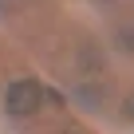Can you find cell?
Segmentation results:
<instances>
[{"label": "cell", "instance_id": "6da1fadb", "mask_svg": "<svg viewBox=\"0 0 134 134\" xmlns=\"http://www.w3.org/2000/svg\"><path fill=\"white\" fill-rule=\"evenodd\" d=\"M40 99H43V91H40V83L36 79H16V83H8V114H16V118H28V114H36L40 110Z\"/></svg>", "mask_w": 134, "mask_h": 134}, {"label": "cell", "instance_id": "7a4b0ae2", "mask_svg": "<svg viewBox=\"0 0 134 134\" xmlns=\"http://www.w3.org/2000/svg\"><path fill=\"white\" fill-rule=\"evenodd\" d=\"M130 114H134V103H130Z\"/></svg>", "mask_w": 134, "mask_h": 134}]
</instances>
